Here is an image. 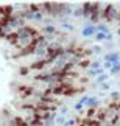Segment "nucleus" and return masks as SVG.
<instances>
[{
    "instance_id": "obj_1",
    "label": "nucleus",
    "mask_w": 120,
    "mask_h": 126,
    "mask_svg": "<svg viewBox=\"0 0 120 126\" xmlns=\"http://www.w3.org/2000/svg\"><path fill=\"white\" fill-rule=\"evenodd\" d=\"M81 34L83 36H95L97 34V27H94V25H87V27H84L83 30H81Z\"/></svg>"
},
{
    "instance_id": "obj_2",
    "label": "nucleus",
    "mask_w": 120,
    "mask_h": 126,
    "mask_svg": "<svg viewBox=\"0 0 120 126\" xmlns=\"http://www.w3.org/2000/svg\"><path fill=\"white\" fill-rule=\"evenodd\" d=\"M104 61H109V62H120V53H116V51H112V53H108L106 56L103 58Z\"/></svg>"
},
{
    "instance_id": "obj_3",
    "label": "nucleus",
    "mask_w": 120,
    "mask_h": 126,
    "mask_svg": "<svg viewBox=\"0 0 120 126\" xmlns=\"http://www.w3.org/2000/svg\"><path fill=\"white\" fill-rule=\"evenodd\" d=\"M97 33H104V34H109V28L106 25H103V23H100V25H97Z\"/></svg>"
},
{
    "instance_id": "obj_4",
    "label": "nucleus",
    "mask_w": 120,
    "mask_h": 126,
    "mask_svg": "<svg viewBox=\"0 0 120 126\" xmlns=\"http://www.w3.org/2000/svg\"><path fill=\"white\" fill-rule=\"evenodd\" d=\"M72 14H73V16H75V17H84V11H83V6H80V8H76V9H75V11H73V13H72Z\"/></svg>"
},
{
    "instance_id": "obj_5",
    "label": "nucleus",
    "mask_w": 120,
    "mask_h": 126,
    "mask_svg": "<svg viewBox=\"0 0 120 126\" xmlns=\"http://www.w3.org/2000/svg\"><path fill=\"white\" fill-rule=\"evenodd\" d=\"M87 106H92V108H95V106L98 104V100L95 98V96H89V100H87V103H86Z\"/></svg>"
},
{
    "instance_id": "obj_6",
    "label": "nucleus",
    "mask_w": 120,
    "mask_h": 126,
    "mask_svg": "<svg viewBox=\"0 0 120 126\" xmlns=\"http://www.w3.org/2000/svg\"><path fill=\"white\" fill-rule=\"evenodd\" d=\"M111 73H114V75L120 73V62H116V64L112 65V69H111Z\"/></svg>"
},
{
    "instance_id": "obj_7",
    "label": "nucleus",
    "mask_w": 120,
    "mask_h": 126,
    "mask_svg": "<svg viewBox=\"0 0 120 126\" xmlns=\"http://www.w3.org/2000/svg\"><path fill=\"white\" fill-rule=\"evenodd\" d=\"M108 79V75H104V73H102V75H98V78H97V83H100V84H103L104 81Z\"/></svg>"
},
{
    "instance_id": "obj_8",
    "label": "nucleus",
    "mask_w": 120,
    "mask_h": 126,
    "mask_svg": "<svg viewBox=\"0 0 120 126\" xmlns=\"http://www.w3.org/2000/svg\"><path fill=\"white\" fill-rule=\"evenodd\" d=\"M44 31H45V33H53V34H55V33H56V28H55L53 25H47V27L44 28Z\"/></svg>"
},
{
    "instance_id": "obj_9",
    "label": "nucleus",
    "mask_w": 120,
    "mask_h": 126,
    "mask_svg": "<svg viewBox=\"0 0 120 126\" xmlns=\"http://www.w3.org/2000/svg\"><path fill=\"white\" fill-rule=\"evenodd\" d=\"M100 67H102V65H100V62H98V61H95V62H90V70H98Z\"/></svg>"
},
{
    "instance_id": "obj_10",
    "label": "nucleus",
    "mask_w": 120,
    "mask_h": 126,
    "mask_svg": "<svg viewBox=\"0 0 120 126\" xmlns=\"http://www.w3.org/2000/svg\"><path fill=\"white\" fill-rule=\"evenodd\" d=\"M62 28H64V30H67V31H72L73 30V25H70V23H66V22H62Z\"/></svg>"
},
{
    "instance_id": "obj_11",
    "label": "nucleus",
    "mask_w": 120,
    "mask_h": 126,
    "mask_svg": "<svg viewBox=\"0 0 120 126\" xmlns=\"http://www.w3.org/2000/svg\"><path fill=\"white\" fill-rule=\"evenodd\" d=\"M90 51L92 53H102V48H100L98 45H92L90 47Z\"/></svg>"
},
{
    "instance_id": "obj_12",
    "label": "nucleus",
    "mask_w": 120,
    "mask_h": 126,
    "mask_svg": "<svg viewBox=\"0 0 120 126\" xmlns=\"http://www.w3.org/2000/svg\"><path fill=\"white\" fill-rule=\"evenodd\" d=\"M33 19H34V20H42V13L36 11V13H34V16H33Z\"/></svg>"
},
{
    "instance_id": "obj_13",
    "label": "nucleus",
    "mask_w": 120,
    "mask_h": 126,
    "mask_svg": "<svg viewBox=\"0 0 120 126\" xmlns=\"http://www.w3.org/2000/svg\"><path fill=\"white\" fill-rule=\"evenodd\" d=\"M112 65H114V62H109V61H104V69H112Z\"/></svg>"
},
{
    "instance_id": "obj_14",
    "label": "nucleus",
    "mask_w": 120,
    "mask_h": 126,
    "mask_svg": "<svg viewBox=\"0 0 120 126\" xmlns=\"http://www.w3.org/2000/svg\"><path fill=\"white\" fill-rule=\"evenodd\" d=\"M89 65H90V62H89V61H83V62L80 64L81 69H86V67H89Z\"/></svg>"
},
{
    "instance_id": "obj_15",
    "label": "nucleus",
    "mask_w": 120,
    "mask_h": 126,
    "mask_svg": "<svg viewBox=\"0 0 120 126\" xmlns=\"http://www.w3.org/2000/svg\"><path fill=\"white\" fill-rule=\"evenodd\" d=\"M56 123H59V125H64V117H58V120H56Z\"/></svg>"
},
{
    "instance_id": "obj_16",
    "label": "nucleus",
    "mask_w": 120,
    "mask_h": 126,
    "mask_svg": "<svg viewBox=\"0 0 120 126\" xmlns=\"http://www.w3.org/2000/svg\"><path fill=\"white\" fill-rule=\"evenodd\" d=\"M81 108H83V104H81V103H80V101H78V103H76V104H75V109H76V110H80Z\"/></svg>"
},
{
    "instance_id": "obj_17",
    "label": "nucleus",
    "mask_w": 120,
    "mask_h": 126,
    "mask_svg": "<svg viewBox=\"0 0 120 126\" xmlns=\"http://www.w3.org/2000/svg\"><path fill=\"white\" fill-rule=\"evenodd\" d=\"M92 115H94V109H89L87 110V117H92Z\"/></svg>"
},
{
    "instance_id": "obj_18",
    "label": "nucleus",
    "mask_w": 120,
    "mask_h": 126,
    "mask_svg": "<svg viewBox=\"0 0 120 126\" xmlns=\"http://www.w3.org/2000/svg\"><path fill=\"white\" fill-rule=\"evenodd\" d=\"M102 89H109V84L108 83H103L102 84Z\"/></svg>"
},
{
    "instance_id": "obj_19",
    "label": "nucleus",
    "mask_w": 120,
    "mask_h": 126,
    "mask_svg": "<svg viewBox=\"0 0 120 126\" xmlns=\"http://www.w3.org/2000/svg\"><path fill=\"white\" fill-rule=\"evenodd\" d=\"M27 72H28V69H25V67H23V69L20 70V73H22V75H25V73H27Z\"/></svg>"
},
{
    "instance_id": "obj_20",
    "label": "nucleus",
    "mask_w": 120,
    "mask_h": 126,
    "mask_svg": "<svg viewBox=\"0 0 120 126\" xmlns=\"http://www.w3.org/2000/svg\"><path fill=\"white\" fill-rule=\"evenodd\" d=\"M111 96H112V98H119V94H117V92H114V94H112Z\"/></svg>"
},
{
    "instance_id": "obj_21",
    "label": "nucleus",
    "mask_w": 120,
    "mask_h": 126,
    "mask_svg": "<svg viewBox=\"0 0 120 126\" xmlns=\"http://www.w3.org/2000/svg\"><path fill=\"white\" fill-rule=\"evenodd\" d=\"M119 34H120V30H119Z\"/></svg>"
}]
</instances>
